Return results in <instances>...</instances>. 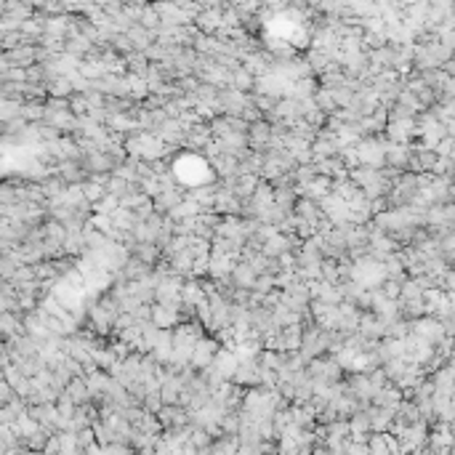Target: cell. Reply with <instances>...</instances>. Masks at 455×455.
I'll return each instance as SVG.
<instances>
[{"label":"cell","mask_w":455,"mask_h":455,"mask_svg":"<svg viewBox=\"0 0 455 455\" xmlns=\"http://www.w3.org/2000/svg\"><path fill=\"white\" fill-rule=\"evenodd\" d=\"M452 455H455V452H452Z\"/></svg>","instance_id":"6da1fadb"}]
</instances>
